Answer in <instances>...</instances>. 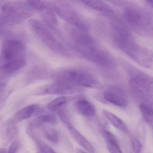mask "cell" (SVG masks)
<instances>
[{"instance_id": "6da1fadb", "label": "cell", "mask_w": 153, "mask_h": 153, "mask_svg": "<svg viewBox=\"0 0 153 153\" xmlns=\"http://www.w3.org/2000/svg\"><path fill=\"white\" fill-rule=\"evenodd\" d=\"M73 44L77 53L85 59L96 63L103 51L87 31L74 28L71 32Z\"/></svg>"}, {"instance_id": "7a4b0ae2", "label": "cell", "mask_w": 153, "mask_h": 153, "mask_svg": "<svg viewBox=\"0 0 153 153\" xmlns=\"http://www.w3.org/2000/svg\"><path fill=\"white\" fill-rule=\"evenodd\" d=\"M55 81L62 82L76 87L100 89L101 85L95 75L90 72L79 69L60 70L53 75Z\"/></svg>"}, {"instance_id": "3957f363", "label": "cell", "mask_w": 153, "mask_h": 153, "mask_svg": "<svg viewBox=\"0 0 153 153\" xmlns=\"http://www.w3.org/2000/svg\"><path fill=\"white\" fill-rule=\"evenodd\" d=\"M109 22V29L111 40L117 47L124 51L134 43L128 26L115 14L106 15Z\"/></svg>"}, {"instance_id": "277c9868", "label": "cell", "mask_w": 153, "mask_h": 153, "mask_svg": "<svg viewBox=\"0 0 153 153\" xmlns=\"http://www.w3.org/2000/svg\"><path fill=\"white\" fill-rule=\"evenodd\" d=\"M30 27L41 42L48 49L56 54L68 56V51L56 39L47 27L36 19H30L29 22Z\"/></svg>"}, {"instance_id": "5b68a950", "label": "cell", "mask_w": 153, "mask_h": 153, "mask_svg": "<svg viewBox=\"0 0 153 153\" xmlns=\"http://www.w3.org/2000/svg\"><path fill=\"white\" fill-rule=\"evenodd\" d=\"M33 10L27 3H7L2 6V18L8 22L18 23L31 17Z\"/></svg>"}, {"instance_id": "8992f818", "label": "cell", "mask_w": 153, "mask_h": 153, "mask_svg": "<svg viewBox=\"0 0 153 153\" xmlns=\"http://www.w3.org/2000/svg\"><path fill=\"white\" fill-rule=\"evenodd\" d=\"M123 17L129 26L137 31L148 28L151 23V18L144 10L135 6H127L123 10Z\"/></svg>"}, {"instance_id": "52a82bcc", "label": "cell", "mask_w": 153, "mask_h": 153, "mask_svg": "<svg viewBox=\"0 0 153 153\" xmlns=\"http://www.w3.org/2000/svg\"><path fill=\"white\" fill-rule=\"evenodd\" d=\"M52 5L55 12L74 28L83 31H88L89 25L86 21L69 4L59 2Z\"/></svg>"}, {"instance_id": "ba28073f", "label": "cell", "mask_w": 153, "mask_h": 153, "mask_svg": "<svg viewBox=\"0 0 153 153\" xmlns=\"http://www.w3.org/2000/svg\"><path fill=\"white\" fill-rule=\"evenodd\" d=\"M124 52L139 65L153 70L152 51L133 43Z\"/></svg>"}, {"instance_id": "9c48e42d", "label": "cell", "mask_w": 153, "mask_h": 153, "mask_svg": "<svg viewBox=\"0 0 153 153\" xmlns=\"http://www.w3.org/2000/svg\"><path fill=\"white\" fill-rule=\"evenodd\" d=\"M3 57L9 61L18 59H25L26 49L22 41L16 39H7L4 40L1 46Z\"/></svg>"}, {"instance_id": "30bf717a", "label": "cell", "mask_w": 153, "mask_h": 153, "mask_svg": "<svg viewBox=\"0 0 153 153\" xmlns=\"http://www.w3.org/2000/svg\"><path fill=\"white\" fill-rule=\"evenodd\" d=\"M78 87L71 84L62 82L55 81L43 86L36 93V95H65L72 94L79 91Z\"/></svg>"}, {"instance_id": "8fae6325", "label": "cell", "mask_w": 153, "mask_h": 153, "mask_svg": "<svg viewBox=\"0 0 153 153\" xmlns=\"http://www.w3.org/2000/svg\"><path fill=\"white\" fill-rule=\"evenodd\" d=\"M103 97L108 102L120 107H125L128 103L125 92L117 86H110L107 88L103 92Z\"/></svg>"}, {"instance_id": "7c38bea8", "label": "cell", "mask_w": 153, "mask_h": 153, "mask_svg": "<svg viewBox=\"0 0 153 153\" xmlns=\"http://www.w3.org/2000/svg\"><path fill=\"white\" fill-rule=\"evenodd\" d=\"M44 110V108L39 105L32 104L25 107L17 111L13 116L12 119L17 124L21 121L29 118L32 116L41 114Z\"/></svg>"}, {"instance_id": "4fadbf2b", "label": "cell", "mask_w": 153, "mask_h": 153, "mask_svg": "<svg viewBox=\"0 0 153 153\" xmlns=\"http://www.w3.org/2000/svg\"><path fill=\"white\" fill-rule=\"evenodd\" d=\"M18 131L16 123L12 119L6 120L1 129V137L3 142L6 144L12 141L17 136Z\"/></svg>"}, {"instance_id": "5bb4252c", "label": "cell", "mask_w": 153, "mask_h": 153, "mask_svg": "<svg viewBox=\"0 0 153 153\" xmlns=\"http://www.w3.org/2000/svg\"><path fill=\"white\" fill-rule=\"evenodd\" d=\"M75 107L80 115L85 117H93L97 114V109L91 102L85 99H81L76 102Z\"/></svg>"}, {"instance_id": "9a60e30c", "label": "cell", "mask_w": 153, "mask_h": 153, "mask_svg": "<svg viewBox=\"0 0 153 153\" xmlns=\"http://www.w3.org/2000/svg\"><path fill=\"white\" fill-rule=\"evenodd\" d=\"M52 4L47 3L46 6L41 11L42 17L46 24L49 28L56 31H58V24L57 19L54 12Z\"/></svg>"}, {"instance_id": "2e32d148", "label": "cell", "mask_w": 153, "mask_h": 153, "mask_svg": "<svg viewBox=\"0 0 153 153\" xmlns=\"http://www.w3.org/2000/svg\"><path fill=\"white\" fill-rule=\"evenodd\" d=\"M67 127L74 140L79 145L84 148L88 152L95 153V149L92 145L71 125Z\"/></svg>"}, {"instance_id": "e0dca14e", "label": "cell", "mask_w": 153, "mask_h": 153, "mask_svg": "<svg viewBox=\"0 0 153 153\" xmlns=\"http://www.w3.org/2000/svg\"><path fill=\"white\" fill-rule=\"evenodd\" d=\"M85 4L94 10L101 13L106 15L115 14V11L108 4L103 1H82Z\"/></svg>"}, {"instance_id": "ac0fdd59", "label": "cell", "mask_w": 153, "mask_h": 153, "mask_svg": "<svg viewBox=\"0 0 153 153\" xmlns=\"http://www.w3.org/2000/svg\"><path fill=\"white\" fill-rule=\"evenodd\" d=\"M102 134L105 139L107 148L110 153H123L117 138L112 133L104 129L102 130Z\"/></svg>"}, {"instance_id": "d6986e66", "label": "cell", "mask_w": 153, "mask_h": 153, "mask_svg": "<svg viewBox=\"0 0 153 153\" xmlns=\"http://www.w3.org/2000/svg\"><path fill=\"white\" fill-rule=\"evenodd\" d=\"M57 123V119L55 116L51 114H46L39 116L29 124L27 128L34 130L44 124H56Z\"/></svg>"}, {"instance_id": "ffe728a7", "label": "cell", "mask_w": 153, "mask_h": 153, "mask_svg": "<svg viewBox=\"0 0 153 153\" xmlns=\"http://www.w3.org/2000/svg\"><path fill=\"white\" fill-rule=\"evenodd\" d=\"M102 113L105 118L108 119V121L115 128H117L123 133H128V129L127 127L120 119L118 117L113 113L106 110H103Z\"/></svg>"}, {"instance_id": "44dd1931", "label": "cell", "mask_w": 153, "mask_h": 153, "mask_svg": "<svg viewBox=\"0 0 153 153\" xmlns=\"http://www.w3.org/2000/svg\"><path fill=\"white\" fill-rule=\"evenodd\" d=\"M26 64V59L12 60L7 62L2 69L6 73L14 72L23 68Z\"/></svg>"}, {"instance_id": "7402d4cb", "label": "cell", "mask_w": 153, "mask_h": 153, "mask_svg": "<svg viewBox=\"0 0 153 153\" xmlns=\"http://www.w3.org/2000/svg\"><path fill=\"white\" fill-rule=\"evenodd\" d=\"M71 97L62 96L55 99L47 104L48 109L53 111H57L62 108L63 106L71 101Z\"/></svg>"}, {"instance_id": "603a6c76", "label": "cell", "mask_w": 153, "mask_h": 153, "mask_svg": "<svg viewBox=\"0 0 153 153\" xmlns=\"http://www.w3.org/2000/svg\"><path fill=\"white\" fill-rule=\"evenodd\" d=\"M139 109L143 118L153 129V109L144 104L140 105Z\"/></svg>"}, {"instance_id": "cb8c5ba5", "label": "cell", "mask_w": 153, "mask_h": 153, "mask_svg": "<svg viewBox=\"0 0 153 153\" xmlns=\"http://www.w3.org/2000/svg\"><path fill=\"white\" fill-rule=\"evenodd\" d=\"M44 136L51 143L57 144L59 142V136L58 132L53 128H48L44 131Z\"/></svg>"}, {"instance_id": "d4e9b609", "label": "cell", "mask_w": 153, "mask_h": 153, "mask_svg": "<svg viewBox=\"0 0 153 153\" xmlns=\"http://www.w3.org/2000/svg\"><path fill=\"white\" fill-rule=\"evenodd\" d=\"M36 140V141H35V142L42 153H56L52 148L47 145L41 143L38 139Z\"/></svg>"}, {"instance_id": "484cf974", "label": "cell", "mask_w": 153, "mask_h": 153, "mask_svg": "<svg viewBox=\"0 0 153 153\" xmlns=\"http://www.w3.org/2000/svg\"><path fill=\"white\" fill-rule=\"evenodd\" d=\"M132 147L134 153H141L142 146L140 142L134 137L131 138Z\"/></svg>"}, {"instance_id": "4316f807", "label": "cell", "mask_w": 153, "mask_h": 153, "mask_svg": "<svg viewBox=\"0 0 153 153\" xmlns=\"http://www.w3.org/2000/svg\"><path fill=\"white\" fill-rule=\"evenodd\" d=\"M19 148V143L17 141H14L11 144L7 153H17Z\"/></svg>"}, {"instance_id": "83f0119b", "label": "cell", "mask_w": 153, "mask_h": 153, "mask_svg": "<svg viewBox=\"0 0 153 153\" xmlns=\"http://www.w3.org/2000/svg\"><path fill=\"white\" fill-rule=\"evenodd\" d=\"M145 2L148 6L153 9V1H146Z\"/></svg>"}, {"instance_id": "f1b7e54d", "label": "cell", "mask_w": 153, "mask_h": 153, "mask_svg": "<svg viewBox=\"0 0 153 153\" xmlns=\"http://www.w3.org/2000/svg\"><path fill=\"white\" fill-rule=\"evenodd\" d=\"M6 149H0V153H7Z\"/></svg>"}, {"instance_id": "f546056e", "label": "cell", "mask_w": 153, "mask_h": 153, "mask_svg": "<svg viewBox=\"0 0 153 153\" xmlns=\"http://www.w3.org/2000/svg\"><path fill=\"white\" fill-rule=\"evenodd\" d=\"M76 153H86L85 152H82V151H78L77 152H76Z\"/></svg>"}, {"instance_id": "4dcf8cb0", "label": "cell", "mask_w": 153, "mask_h": 153, "mask_svg": "<svg viewBox=\"0 0 153 153\" xmlns=\"http://www.w3.org/2000/svg\"><path fill=\"white\" fill-rule=\"evenodd\" d=\"M1 19H0V30L1 29Z\"/></svg>"}, {"instance_id": "1f68e13d", "label": "cell", "mask_w": 153, "mask_h": 153, "mask_svg": "<svg viewBox=\"0 0 153 153\" xmlns=\"http://www.w3.org/2000/svg\"><path fill=\"white\" fill-rule=\"evenodd\" d=\"M1 118H0V122H1Z\"/></svg>"}]
</instances>
